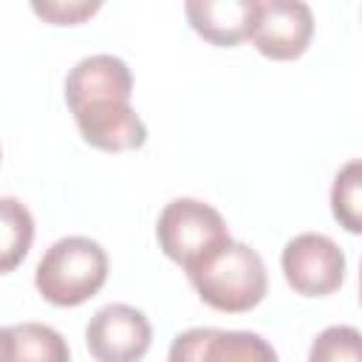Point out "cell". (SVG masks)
Wrapping results in <instances>:
<instances>
[{"label": "cell", "instance_id": "cell-8", "mask_svg": "<svg viewBox=\"0 0 362 362\" xmlns=\"http://www.w3.org/2000/svg\"><path fill=\"white\" fill-rule=\"evenodd\" d=\"M167 362H280L269 339L255 331L187 328L173 337Z\"/></svg>", "mask_w": 362, "mask_h": 362}, {"label": "cell", "instance_id": "cell-2", "mask_svg": "<svg viewBox=\"0 0 362 362\" xmlns=\"http://www.w3.org/2000/svg\"><path fill=\"white\" fill-rule=\"evenodd\" d=\"M107 252L85 235L59 238L37 263L34 286L42 300L59 308L88 303L107 280Z\"/></svg>", "mask_w": 362, "mask_h": 362}, {"label": "cell", "instance_id": "cell-1", "mask_svg": "<svg viewBox=\"0 0 362 362\" xmlns=\"http://www.w3.org/2000/svg\"><path fill=\"white\" fill-rule=\"evenodd\" d=\"M130 96L133 74L113 54L82 57L65 76V105L82 139L102 153H127L147 141V127Z\"/></svg>", "mask_w": 362, "mask_h": 362}, {"label": "cell", "instance_id": "cell-12", "mask_svg": "<svg viewBox=\"0 0 362 362\" xmlns=\"http://www.w3.org/2000/svg\"><path fill=\"white\" fill-rule=\"evenodd\" d=\"M331 212L342 229L351 235L362 232V161L351 158L334 178L331 187Z\"/></svg>", "mask_w": 362, "mask_h": 362}, {"label": "cell", "instance_id": "cell-5", "mask_svg": "<svg viewBox=\"0 0 362 362\" xmlns=\"http://www.w3.org/2000/svg\"><path fill=\"white\" fill-rule=\"evenodd\" d=\"M286 283L303 297L334 294L345 283V252L322 232L294 235L280 255Z\"/></svg>", "mask_w": 362, "mask_h": 362}, {"label": "cell", "instance_id": "cell-14", "mask_svg": "<svg viewBox=\"0 0 362 362\" xmlns=\"http://www.w3.org/2000/svg\"><path fill=\"white\" fill-rule=\"evenodd\" d=\"M99 8H102L99 0L93 3L90 0H68V3L65 0H34L31 3V11L51 25H79L88 17H93Z\"/></svg>", "mask_w": 362, "mask_h": 362}, {"label": "cell", "instance_id": "cell-9", "mask_svg": "<svg viewBox=\"0 0 362 362\" xmlns=\"http://www.w3.org/2000/svg\"><path fill=\"white\" fill-rule=\"evenodd\" d=\"M184 14L198 37L212 45L235 48L252 37L257 0H189Z\"/></svg>", "mask_w": 362, "mask_h": 362}, {"label": "cell", "instance_id": "cell-10", "mask_svg": "<svg viewBox=\"0 0 362 362\" xmlns=\"http://www.w3.org/2000/svg\"><path fill=\"white\" fill-rule=\"evenodd\" d=\"M0 362H71L65 337L42 322L0 328Z\"/></svg>", "mask_w": 362, "mask_h": 362}, {"label": "cell", "instance_id": "cell-15", "mask_svg": "<svg viewBox=\"0 0 362 362\" xmlns=\"http://www.w3.org/2000/svg\"><path fill=\"white\" fill-rule=\"evenodd\" d=\"M0 158H3V150H0Z\"/></svg>", "mask_w": 362, "mask_h": 362}, {"label": "cell", "instance_id": "cell-7", "mask_svg": "<svg viewBox=\"0 0 362 362\" xmlns=\"http://www.w3.org/2000/svg\"><path fill=\"white\" fill-rule=\"evenodd\" d=\"M314 37V14L303 0H257L252 28L255 48L274 62L297 59L308 51Z\"/></svg>", "mask_w": 362, "mask_h": 362}, {"label": "cell", "instance_id": "cell-4", "mask_svg": "<svg viewBox=\"0 0 362 362\" xmlns=\"http://www.w3.org/2000/svg\"><path fill=\"white\" fill-rule=\"evenodd\" d=\"M156 238L161 252L187 274L232 240L223 215L198 198H173L158 215Z\"/></svg>", "mask_w": 362, "mask_h": 362}, {"label": "cell", "instance_id": "cell-13", "mask_svg": "<svg viewBox=\"0 0 362 362\" xmlns=\"http://www.w3.org/2000/svg\"><path fill=\"white\" fill-rule=\"evenodd\" d=\"M308 362H362V334L354 325H328L308 348Z\"/></svg>", "mask_w": 362, "mask_h": 362}, {"label": "cell", "instance_id": "cell-11", "mask_svg": "<svg viewBox=\"0 0 362 362\" xmlns=\"http://www.w3.org/2000/svg\"><path fill=\"white\" fill-rule=\"evenodd\" d=\"M31 243H34L31 209L14 195H0V274L14 272L25 260Z\"/></svg>", "mask_w": 362, "mask_h": 362}, {"label": "cell", "instance_id": "cell-3", "mask_svg": "<svg viewBox=\"0 0 362 362\" xmlns=\"http://www.w3.org/2000/svg\"><path fill=\"white\" fill-rule=\"evenodd\" d=\"M187 277L198 297L209 308L223 314L252 311L255 305H260L269 288L263 257L240 240H229L226 246H221Z\"/></svg>", "mask_w": 362, "mask_h": 362}, {"label": "cell", "instance_id": "cell-6", "mask_svg": "<svg viewBox=\"0 0 362 362\" xmlns=\"http://www.w3.org/2000/svg\"><path fill=\"white\" fill-rule=\"evenodd\" d=\"M153 342L144 311L127 303L102 305L85 325V345L96 362H139Z\"/></svg>", "mask_w": 362, "mask_h": 362}]
</instances>
